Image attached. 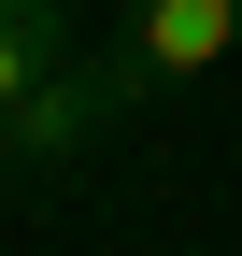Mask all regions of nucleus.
Returning <instances> with one entry per match:
<instances>
[{"mask_svg": "<svg viewBox=\"0 0 242 256\" xmlns=\"http://www.w3.org/2000/svg\"><path fill=\"white\" fill-rule=\"evenodd\" d=\"M128 100H142V57H128V43H100V57H57V72L28 86L14 114H0V185H43V171H72V156L100 142Z\"/></svg>", "mask_w": 242, "mask_h": 256, "instance_id": "obj_1", "label": "nucleus"}, {"mask_svg": "<svg viewBox=\"0 0 242 256\" xmlns=\"http://www.w3.org/2000/svg\"><path fill=\"white\" fill-rule=\"evenodd\" d=\"M114 43L142 57V86H186V72H214V57L242 43V0H142Z\"/></svg>", "mask_w": 242, "mask_h": 256, "instance_id": "obj_2", "label": "nucleus"}, {"mask_svg": "<svg viewBox=\"0 0 242 256\" xmlns=\"http://www.w3.org/2000/svg\"><path fill=\"white\" fill-rule=\"evenodd\" d=\"M57 57H72V43H57V0H0V114H14Z\"/></svg>", "mask_w": 242, "mask_h": 256, "instance_id": "obj_3", "label": "nucleus"}]
</instances>
